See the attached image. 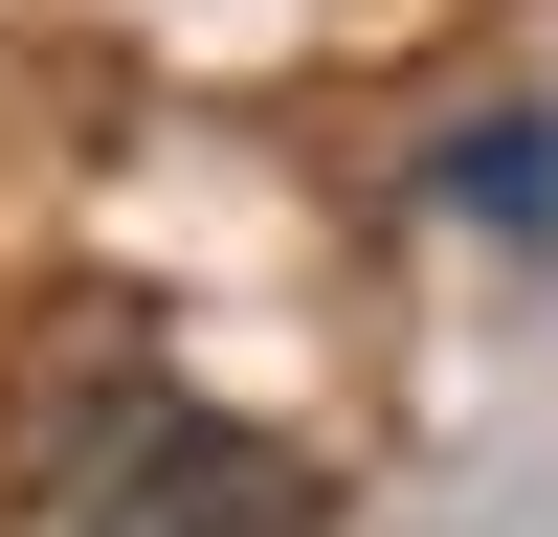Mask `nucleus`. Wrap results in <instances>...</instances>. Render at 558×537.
I'll list each match as a JSON object with an SVG mask.
<instances>
[{"mask_svg":"<svg viewBox=\"0 0 558 537\" xmlns=\"http://www.w3.org/2000/svg\"><path fill=\"white\" fill-rule=\"evenodd\" d=\"M68 537H313V470L268 426H202V403H157V426H112L68 470Z\"/></svg>","mask_w":558,"mask_h":537,"instance_id":"1","label":"nucleus"}]
</instances>
